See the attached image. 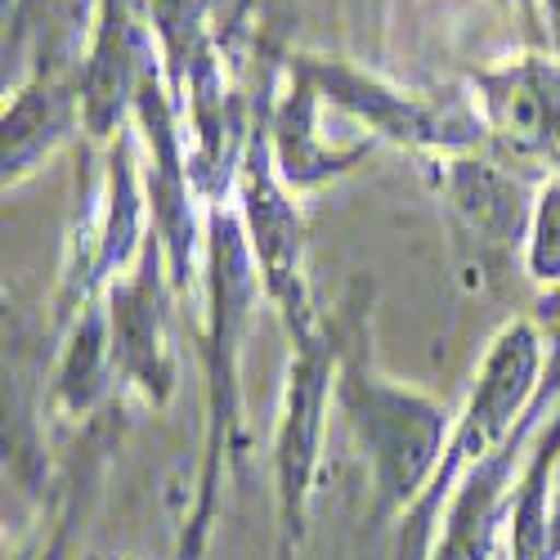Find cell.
<instances>
[{
  "mask_svg": "<svg viewBox=\"0 0 560 560\" xmlns=\"http://www.w3.org/2000/svg\"><path fill=\"white\" fill-rule=\"evenodd\" d=\"M337 395L368 448L372 489H377V516L408 511L431 489L440 462H444V448L453 435L448 412L427 395L377 377L359 350L341 354Z\"/></svg>",
  "mask_w": 560,
  "mask_h": 560,
  "instance_id": "1",
  "label": "cell"
},
{
  "mask_svg": "<svg viewBox=\"0 0 560 560\" xmlns=\"http://www.w3.org/2000/svg\"><path fill=\"white\" fill-rule=\"evenodd\" d=\"M538 363H542V341H538V328L525 318L506 323V328L493 337L485 363H480V377H476V390L466 399L457 427L448 435V448H444V462L431 480V489L408 506L404 516V542H399V560H417L431 542V521H435V506L453 493L457 480H466V466L485 462L493 448L506 444L511 435V422H521L525 408L534 404L538 395Z\"/></svg>",
  "mask_w": 560,
  "mask_h": 560,
  "instance_id": "2",
  "label": "cell"
},
{
  "mask_svg": "<svg viewBox=\"0 0 560 560\" xmlns=\"http://www.w3.org/2000/svg\"><path fill=\"white\" fill-rule=\"evenodd\" d=\"M301 68L310 72V81L318 85L323 100L341 104L346 113H354L359 121H368L372 130H382L399 144H422V149H471L485 139V121L471 117L457 100L448 104H427V100H412V95H399V90L372 81L354 68H341V63H305Z\"/></svg>",
  "mask_w": 560,
  "mask_h": 560,
  "instance_id": "3",
  "label": "cell"
},
{
  "mask_svg": "<svg viewBox=\"0 0 560 560\" xmlns=\"http://www.w3.org/2000/svg\"><path fill=\"white\" fill-rule=\"evenodd\" d=\"M243 202H247V224H252V243L260 256V273L269 296L283 305L292 337L314 332V314L301 288V215L292 211L283 184H278L273 166V144H269V121L256 126L247 166H243Z\"/></svg>",
  "mask_w": 560,
  "mask_h": 560,
  "instance_id": "4",
  "label": "cell"
},
{
  "mask_svg": "<svg viewBox=\"0 0 560 560\" xmlns=\"http://www.w3.org/2000/svg\"><path fill=\"white\" fill-rule=\"evenodd\" d=\"M332 363H337V341L332 332H310L296 341L292 377H288V408L283 427H278V502H283V534L288 542L301 538L305 521V498L318 466V444H323V412H328L332 395Z\"/></svg>",
  "mask_w": 560,
  "mask_h": 560,
  "instance_id": "5",
  "label": "cell"
},
{
  "mask_svg": "<svg viewBox=\"0 0 560 560\" xmlns=\"http://www.w3.org/2000/svg\"><path fill=\"white\" fill-rule=\"evenodd\" d=\"M247 305H252V265H247V247L238 220L215 211L211 215V471H207V498H202V516H198V534L207 529V502H211V485H215V462H220V444H224V427L233 422V341H238L243 323H247Z\"/></svg>",
  "mask_w": 560,
  "mask_h": 560,
  "instance_id": "6",
  "label": "cell"
},
{
  "mask_svg": "<svg viewBox=\"0 0 560 560\" xmlns=\"http://www.w3.org/2000/svg\"><path fill=\"white\" fill-rule=\"evenodd\" d=\"M440 194L453 211L457 233L476 247L480 265H498L521 243H529V220H534L529 194L511 171L493 162L457 158L444 162L440 171Z\"/></svg>",
  "mask_w": 560,
  "mask_h": 560,
  "instance_id": "7",
  "label": "cell"
},
{
  "mask_svg": "<svg viewBox=\"0 0 560 560\" xmlns=\"http://www.w3.org/2000/svg\"><path fill=\"white\" fill-rule=\"evenodd\" d=\"M162 243L144 238L139 269L113 283V363L126 382L149 395V404H166L171 395V350H166V310H162V278H158Z\"/></svg>",
  "mask_w": 560,
  "mask_h": 560,
  "instance_id": "8",
  "label": "cell"
},
{
  "mask_svg": "<svg viewBox=\"0 0 560 560\" xmlns=\"http://www.w3.org/2000/svg\"><path fill=\"white\" fill-rule=\"evenodd\" d=\"M314 108H318V85L310 81V72L301 63H292V90H288V100L278 104V113L269 117V144H273L278 179L296 184V189H310V184H323L337 171H350L372 149V144H363L350 153H332L328 144H318Z\"/></svg>",
  "mask_w": 560,
  "mask_h": 560,
  "instance_id": "9",
  "label": "cell"
},
{
  "mask_svg": "<svg viewBox=\"0 0 560 560\" xmlns=\"http://www.w3.org/2000/svg\"><path fill=\"white\" fill-rule=\"evenodd\" d=\"M560 453V412L547 427V435L534 444V457L521 471V485L511 489V560H551V466Z\"/></svg>",
  "mask_w": 560,
  "mask_h": 560,
  "instance_id": "10",
  "label": "cell"
},
{
  "mask_svg": "<svg viewBox=\"0 0 560 560\" xmlns=\"http://www.w3.org/2000/svg\"><path fill=\"white\" fill-rule=\"evenodd\" d=\"M113 323L100 305H85L81 314V328L63 354V368H59V399L72 408V412H85L104 390H108V372H113Z\"/></svg>",
  "mask_w": 560,
  "mask_h": 560,
  "instance_id": "11",
  "label": "cell"
},
{
  "mask_svg": "<svg viewBox=\"0 0 560 560\" xmlns=\"http://www.w3.org/2000/svg\"><path fill=\"white\" fill-rule=\"evenodd\" d=\"M68 117V95L59 90H23L14 113H5V179H19L40 149H50Z\"/></svg>",
  "mask_w": 560,
  "mask_h": 560,
  "instance_id": "12",
  "label": "cell"
},
{
  "mask_svg": "<svg viewBox=\"0 0 560 560\" xmlns=\"http://www.w3.org/2000/svg\"><path fill=\"white\" fill-rule=\"evenodd\" d=\"M139 243V194H135V162H130V135L117 139L113 153V198H108V220L104 238L95 252V269H90V288L104 283L108 273H117Z\"/></svg>",
  "mask_w": 560,
  "mask_h": 560,
  "instance_id": "13",
  "label": "cell"
},
{
  "mask_svg": "<svg viewBox=\"0 0 560 560\" xmlns=\"http://www.w3.org/2000/svg\"><path fill=\"white\" fill-rule=\"evenodd\" d=\"M525 265H529V278H538V283H560V184H547L534 202Z\"/></svg>",
  "mask_w": 560,
  "mask_h": 560,
  "instance_id": "14",
  "label": "cell"
},
{
  "mask_svg": "<svg viewBox=\"0 0 560 560\" xmlns=\"http://www.w3.org/2000/svg\"><path fill=\"white\" fill-rule=\"evenodd\" d=\"M516 5L525 10L529 23H538V5H542V0H516ZM547 5H551V19H556V32H560V0H547Z\"/></svg>",
  "mask_w": 560,
  "mask_h": 560,
  "instance_id": "15",
  "label": "cell"
},
{
  "mask_svg": "<svg viewBox=\"0 0 560 560\" xmlns=\"http://www.w3.org/2000/svg\"><path fill=\"white\" fill-rule=\"evenodd\" d=\"M551 560H560V493H551Z\"/></svg>",
  "mask_w": 560,
  "mask_h": 560,
  "instance_id": "16",
  "label": "cell"
},
{
  "mask_svg": "<svg viewBox=\"0 0 560 560\" xmlns=\"http://www.w3.org/2000/svg\"><path fill=\"white\" fill-rule=\"evenodd\" d=\"M63 551H68V525L55 534V542H50V551H45V560H63Z\"/></svg>",
  "mask_w": 560,
  "mask_h": 560,
  "instance_id": "17",
  "label": "cell"
}]
</instances>
